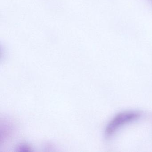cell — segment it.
Listing matches in <instances>:
<instances>
[{
    "mask_svg": "<svg viewBox=\"0 0 152 152\" xmlns=\"http://www.w3.org/2000/svg\"><path fill=\"white\" fill-rule=\"evenodd\" d=\"M140 115V113L135 111L124 112L117 115L107 127L105 131L106 137L109 138L119 128L139 118Z\"/></svg>",
    "mask_w": 152,
    "mask_h": 152,
    "instance_id": "cell-1",
    "label": "cell"
}]
</instances>
